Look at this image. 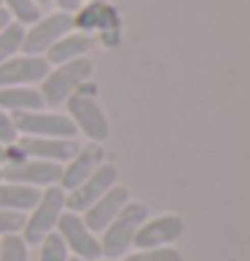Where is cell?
Listing matches in <instances>:
<instances>
[{
    "instance_id": "obj_9",
    "label": "cell",
    "mask_w": 250,
    "mask_h": 261,
    "mask_svg": "<svg viewBox=\"0 0 250 261\" xmlns=\"http://www.w3.org/2000/svg\"><path fill=\"white\" fill-rule=\"evenodd\" d=\"M57 234L65 240L70 256L81 258V261H100L102 258V248H100V237L84 224V218L78 213H62L60 224H57Z\"/></svg>"
},
{
    "instance_id": "obj_8",
    "label": "cell",
    "mask_w": 250,
    "mask_h": 261,
    "mask_svg": "<svg viewBox=\"0 0 250 261\" xmlns=\"http://www.w3.org/2000/svg\"><path fill=\"white\" fill-rule=\"evenodd\" d=\"M3 172V180H11V183H22V186H30V189H49V186H60V178H62V164H54V162H43V159H16V162H8L0 167Z\"/></svg>"
},
{
    "instance_id": "obj_6",
    "label": "cell",
    "mask_w": 250,
    "mask_h": 261,
    "mask_svg": "<svg viewBox=\"0 0 250 261\" xmlns=\"http://www.w3.org/2000/svg\"><path fill=\"white\" fill-rule=\"evenodd\" d=\"M75 30H81L86 35H100L105 38V43L113 46L119 43V11L105 0H84V6L73 14Z\"/></svg>"
},
{
    "instance_id": "obj_28",
    "label": "cell",
    "mask_w": 250,
    "mask_h": 261,
    "mask_svg": "<svg viewBox=\"0 0 250 261\" xmlns=\"http://www.w3.org/2000/svg\"><path fill=\"white\" fill-rule=\"evenodd\" d=\"M8 24H11V16H8L6 8L0 6V30H3V27H8Z\"/></svg>"
},
{
    "instance_id": "obj_25",
    "label": "cell",
    "mask_w": 250,
    "mask_h": 261,
    "mask_svg": "<svg viewBox=\"0 0 250 261\" xmlns=\"http://www.w3.org/2000/svg\"><path fill=\"white\" fill-rule=\"evenodd\" d=\"M16 140H19V132L14 127L11 113H6L3 108H0V143H3V146H14Z\"/></svg>"
},
{
    "instance_id": "obj_21",
    "label": "cell",
    "mask_w": 250,
    "mask_h": 261,
    "mask_svg": "<svg viewBox=\"0 0 250 261\" xmlns=\"http://www.w3.org/2000/svg\"><path fill=\"white\" fill-rule=\"evenodd\" d=\"M38 261H70V250H67L65 240L51 231L38 243Z\"/></svg>"
},
{
    "instance_id": "obj_13",
    "label": "cell",
    "mask_w": 250,
    "mask_h": 261,
    "mask_svg": "<svg viewBox=\"0 0 250 261\" xmlns=\"http://www.w3.org/2000/svg\"><path fill=\"white\" fill-rule=\"evenodd\" d=\"M100 164H105V148H102V143H86V146H78V151H75L73 156L62 164L60 186L65 191H73L78 183H84L86 178H89L92 172L100 167Z\"/></svg>"
},
{
    "instance_id": "obj_29",
    "label": "cell",
    "mask_w": 250,
    "mask_h": 261,
    "mask_svg": "<svg viewBox=\"0 0 250 261\" xmlns=\"http://www.w3.org/2000/svg\"><path fill=\"white\" fill-rule=\"evenodd\" d=\"M35 3H38V6L43 8V6H51V0H35Z\"/></svg>"
},
{
    "instance_id": "obj_17",
    "label": "cell",
    "mask_w": 250,
    "mask_h": 261,
    "mask_svg": "<svg viewBox=\"0 0 250 261\" xmlns=\"http://www.w3.org/2000/svg\"><path fill=\"white\" fill-rule=\"evenodd\" d=\"M0 108L6 113H30V111H43V97L38 86H3L0 89Z\"/></svg>"
},
{
    "instance_id": "obj_23",
    "label": "cell",
    "mask_w": 250,
    "mask_h": 261,
    "mask_svg": "<svg viewBox=\"0 0 250 261\" xmlns=\"http://www.w3.org/2000/svg\"><path fill=\"white\" fill-rule=\"evenodd\" d=\"M0 261H27V245L19 234L0 237Z\"/></svg>"
},
{
    "instance_id": "obj_26",
    "label": "cell",
    "mask_w": 250,
    "mask_h": 261,
    "mask_svg": "<svg viewBox=\"0 0 250 261\" xmlns=\"http://www.w3.org/2000/svg\"><path fill=\"white\" fill-rule=\"evenodd\" d=\"M57 6V11H67V14H75L78 8L84 6V0H51Z\"/></svg>"
},
{
    "instance_id": "obj_14",
    "label": "cell",
    "mask_w": 250,
    "mask_h": 261,
    "mask_svg": "<svg viewBox=\"0 0 250 261\" xmlns=\"http://www.w3.org/2000/svg\"><path fill=\"white\" fill-rule=\"evenodd\" d=\"M14 148L19 156H27V159H43V162L65 164L78 151V143L65 140V138H24V135H19Z\"/></svg>"
},
{
    "instance_id": "obj_7",
    "label": "cell",
    "mask_w": 250,
    "mask_h": 261,
    "mask_svg": "<svg viewBox=\"0 0 250 261\" xmlns=\"http://www.w3.org/2000/svg\"><path fill=\"white\" fill-rule=\"evenodd\" d=\"M14 127L19 135L24 138H65V140H75V127L65 113L57 111H30V113H16L11 116Z\"/></svg>"
},
{
    "instance_id": "obj_19",
    "label": "cell",
    "mask_w": 250,
    "mask_h": 261,
    "mask_svg": "<svg viewBox=\"0 0 250 261\" xmlns=\"http://www.w3.org/2000/svg\"><path fill=\"white\" fill-rule=\"evenodd\" d=\"M0 6L6 8V14L11 16V22L22 24V27H30L43 16L41 6H38L35 0H0Z\"/></svg>"
},
{
    "instance_id": "obj_3",
    "label": "cell",
    "mask_w": 250,
    "mask_h": 261,
    "mask_svg": "<svg viewBox=\"0 0 250 261\" xmlns=\"http://www.w3.org/2000/svg\"><path fill=\"white\" fill-rule=\"evenodd\" d=\"M148 218V207L143 202H127L121 207V213L110 221L105 231L100 234V248H102V258L108 261H119L132 250L134 245V234L143 226V221Z\"/></svg>"
},
{
    "instance_id": "obj_27",
    "label": "cell",
    "mask_w": 250,
    "mask_h": 261,
    "mask_svg": "<svg viewBox=\"0 0 250 261\" xmlns=\"http://www.w3.org/2000/svg\"><path fill=\"white\" fill-rule=\"evenodd\" d=\"M8 159H11V153H8V146H3V143H0V167H3V164H8Z\"/></svg>"
},
{
    "instance_id": "obj_22",
    "label": "cell",
    "mask_w": 250,
    "mask_h": 261,
    "mask_svg": "<svg viewBox=\"0 0 250 261\" xmlns=\"http://www.w3.org/2000/svg\"><path fill=\"white\" fill-rule=\"evenodd\" d=\"M119 261H183V256L175 248H148V250H134Z\"/></svg>"
},
{
    "instance_id": "obj_1",
    "label": "cell",
    "mask_w": 250,
    "mask_h": 261,
    "mask_svg": "<svg viewBox=\"0 0 250 261\" xmlns=\"http://www.w3.org/2000/svg\"><path fill=\"white\" fill-rule=\"evenodd\" d=\"M67 111L65 116L73 121L75 132H81L89 143H105L110 135V124L105 116L102 105L97 102V89L94 84H84L75 94L67 97V102L62 105Z\"/></svg>"
},
{
    "instance_id": "obj_16",
    "label": "cell",
    "mask_w": 250,
    "mask_h": 261,
    "mask_svg": "<svg viewBox=\"0 0 250 261\" xmlns=\"http://www.w3.org/2000/svg\"><path fill=\"white\" fill-rule=\"evenodd\" d=\"M92 49H94V38L81 33V30H73L65 38H60L43 57H46V62H49V67H54V65L73 62V60H84V57H89Z\"/></svg>"
},
{
    "instance_id": "obj_24",
    "label": "cell",
    "mask_w": 250,
    "mask_h": 261,
    "mask_svg": "<svg viewBox=\"0 0 250 261\" xmlns=\"http://www.w3.org/2000/svg\"><path fill=\"white\" fill-rule=\"evenodd\" d=\"M24 226V216L22 213H11V210H0V237L8 234H19Z\"/></svg>"
},
{
    "instance_id": "obj_30",
    "label": "cell",
    "mask_w": 250,
    "mask_h": 261,
    "mask_svg": "<svg viewBox=\"0 0 250 261\" xmlns=\"http://www.w3.org/2000/svg\"><path fill=\"white\" fill-rule=\"evenodd\" d=\"M70 261H81V258H75V256H70Z\"/></svg>"
},
{
    "instance_id": "obj_31",
    "label": "cell",
    "mask_w": 250,
    "mask_h": 261,
    "mask_svg": "<svg viewBox=\"0 0 250 261\" xmlns=\"http://www.w3.org/2000/svg\"><path fill=\"white\" fill-rule=\"evenodd\" d=\"M100 261H108V258H100Z\"/></svg>"
},
{
    "instance_id": "obj_10",
    "label": "cell",
    "mask_w": 250,
    "mask_h": 261,
    "mask_svg": "<svg viewBox=\"0 0 250 261\" xmlns=\"http://www.w3.org/2000/svg\"><path fill=\"white\" fill-rule=\"evenodd\" d=\"M116 180H119V170H116V164H100L97 170L92 172L89 178H86L84 183H78L73 191H65V207L67 213H86L94 202H97L105 191L116 186Z\"/></svg>"
},
{
    "instance_id": "obj_15",
    "label": "cell",
    "mask_w": 250,
    "mask_h": 261,
    "mask_svg": "<svg viewBox=\"0 0 250 261\" xmlns=\"http://www.w3.org/2000/svg\"><path fill=\"white\" fill-rule=\"evenodd\" d=\"M127 202H129V189H127V186H119V183H116V186L105 191V194L94 202L89 210L81 213V218H84V224L100 237L102 231H105V226H108L110 221L119 216L121 207L127 205Z\"/></svg>"
},
{
    "instance_id": "obj_4",
    "label": "cell",
    "mask_w": 250,
    "mask_h": 261,
    "mask_svg": "<svg viewBox=\"0 0 250 261\" xmlns=\"http://www.w3.org/2000/svg\"><path fill=\"white\" fill-rule=\"evenodd\" d=\"M65 189L62 186H49L41 191V199L35 202V207L24 216V226L19 231V237L24 240L27 248L38 245L46 234L57 231L62 213H65Z\"/></svg>"
},
{
    "instance_id": "obj_11",
    "label": "cell",
    "mask_w": 250,
    "mask_h": 261,
    "mask_svg": "<svg viewBox=\"0 0 250 261\" xmlns=\"http://www.w3.org/2000/svg\"><path fill=\"white\" fill-rule=\"evenodd\" d=\"M186 231V224L180 216H159V218H146L143 226L134 234V250H148V248H172Z\"/></svg>"
},
{
    "instance_id": "obj_20",
    "label": "cell",
    "mask_w": 250,
    "mask_h": 261,
    "mask_svg": "<svg viewBox=\"0 0 250 261\" xmlns=\"http://www.w3.org/2000/svg\"><path fill=\"white\" fill-rule=\"evenodd\" d=\"M22 41H24V27L11 22L8 27L0 30V65L6 60H11V57L22 54Z\"/></svg>"
},
{
    "instance_id": "obj_18",
    "label": "cell",
    "mask_w": 250,
    "mask_h": 261,
    "mask_svg": "<svg viewBox=\"0 0 250 261\" xmlns=\"http://www.w3.org/2000/svg\"><path fill=\"white\" fill-rule=\"evenodd\" d=\"M38 199H41V189H30V186H22V183H11L0 178V210L27 216Z\"/></svg>"
},
{
    "instance_id": "obj_5",
    "label": "cell",
    "mask_w": 250,
    "mask_h": 261,
    "mask_svg": "<svg viewBox=\"0 0 250 261\" xmlns=\"http://www.w3.org/2000/svg\"><path fill=\"white\" fill-rule=\"evenodd\" d=\"M73 14L67 11H51L43 14L35 24L24 27V41H22V54H33V57H43L51 46L65 38L67 33H73Z\"/></svg>"
},
{
    "instance_id": "obj_12",
    "label": "cell",
    "mask_w": 250,
    "mask_h": 261,
    "mask_svg": "<svg viewBox=\"0 0 250 261\" xmlns=\"http://www.w3.org/2000/svg\"><path fill=\"white\" fill-rule=\"evenodd\" d=\"M46 73H49L46 57L16 54L0 65V89L3 86H35L46 79Z\"/></svg>"
},
{
    "instance_id": "obj_2",
    "label": "cell",
    "mask_w": 250,
    "mask_h": 261,
    "mask_svg": "<svg viewBox=\"0 0 250 261\" xmlns=\"http://www.w3.org/2000/svg\"><path fill=\"white\" fill-rule=\"evenodd\" d=\"M92 70H94V65H92L89 57L49 67L46 79L41 81V86H38V92H41V97H43V105L49 111L51 108H62L70 94H75L84 84H89Z\"/></svg>"
},
{
    "instance_id": "obj_32",
    "label": "cell",
    "mask_w": 250,
    "mask_h": 261,
    "mask_svg": "<svg viewBox=\"0 0 250 261\" xmlns=\"http://www.w3.org/2000/svg\"><path fill=\"white\" fill-rule=\"evenodd\" d=\"M0 178H3V172H0Z\"/></svg>"
}]
</instances>
